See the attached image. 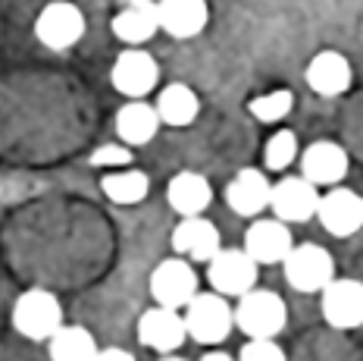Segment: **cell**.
<instances>
[{
  "instance_id": "1",
  "label": "cell",
  "mask_w": 363,
  "mask_h": 361,
  "mask_svg": "<svg viewBox=\"0 0 363 361\" xmlns=\"http://www.w3.org/2000/svg\"><path fill=\"white\" fill-rule=\"evenodd\" d=\"M235 327L247 340H276L289 323V308H285L282 296L272 289H247L238 296V305L232 308Z\"/></svg>"
},
{
  "instance_id": "2",
  "label": "cell",
  "mask_w": 363,
  "mask_h": 361,
  "mask_svg": "<svg viewBox=\"0 0 363 361\" xmlns=\"http://www.w3.org/2000/svg\"><path fill=\"white\" fill-rule=\"evenodd\" d=\"M13 327L32 343H48L63 327V305L54 292L28 289L13 305Z\"/></svg>"
},
{
  "instance_id": "3",
  "label": "cell",
  "mask_w": 363,
  "mask_h": 361,
  "mask_svg": "<svg viewBox=\"0 0 363 361\" xmlns=\"http://www.w3.org/2000/svg\"><path fill=\"white\" fill-rule=\"evenodd\" d=\"M185 330L194 343L201 345H219L235 327L232 318V305L219 292H198L191 302L185 305Z\"/></svg>"
},
{
  "instance_id": "4",
  "label": "cell",
  "mask_w": 363,
  "mask_h": 361,
  "mask_svg": "<svg viewBox=\"0 0 363 361\" xmlns=\"http://www.w3.org/2000/svg\"><path fill=\"white\" fill-rule=\"evenodd\" d=\"M282 270H285V283L291 289L313 296V292H323V286L335 276V261H332V254L323 245L301 242V245H291V252L285 254Z\"/></svg>"
},
{
  "instance_id": "5",
  "label": "cell",
  "mask_w": 363,
  "mask_h": 361,
  "mask_svg": "<svg viewBox=\"0 0 363 361\" xmlns=\"http://www.w3.org/2000/svg\"><path fill=\"white\" fill-rule=\"evenodd\" d=\"M257 276H260V264H254L245 248H219L207 261V283L225 298H238L254 289Z\"/></svg>"
},
{
  "instance_id": "6",
  "label": "cell",
  "mask_w": 363,
  "mask_h": 361,
  "mask_svg": "<svg viewBox=\"0 0 363 361\" xmlns=\"http://www.w3.org/2000/svg\"><path fill=\"white\" fill-rule=\"evenodd\" d=\"M147 286H150V296H154L157 305L182 311V308L198 296V270L191 267V261L176 254V258H166L154 267Z\"/></svg>"
},
{
  "instance_id": "7",
  "label": "cell",
  "mask_w": 363,
  "mask_h": 361,
  "mask_svg": "<svg viewBox=\"0 0 363 361\" xmlns=\"http://www.w3.org/2000/svg\"><path fill=\"white\" fill-rule=\"evenodd\" d=\"M85 35V13L69 0H54L35 19V38L50 50H69Z\"/></svg>"
},
{
  "instance_id": "8",
  "label": "cell",
  "mask_w": 363,
  "mask_h": 361,
  "mask_svg": "<svg viewBox=\"0 0 363 361\" xmlns=\"http://www.w3.org/2000/svg\"><path fill=\"white\" fill-rule=\"evenodd\" d=\"M316 220L335 239L354 236L363 230V195L347 189V185H332L326 195H320Z\"/></svg>"
},
{
  "instance_id": "9",
  "label": "cell",
  "mask_w": 363,
  "mask_h": 361,
  "mask_svg": "<svg viewBox=\"0 0 363 361\" xmlns=\"http://www.w3.org/2000/svg\"><path fill=\"white\" fill-rule=\"evenodd\" d=\"M323 318L332 330L363 327V283L351 276H332L323 286Z\"/></svg>"
},
{
  "instance_id": "10",
  "label": "cell",
  "mask_w": 363,
  "mask_h": 361,
  "mask_svg": "<svg viewBox=\"0 0 363 361\" xmlns=\"http://www.w3.org/2000/svg\"><path fill=\"white\" fill-rule=\"evenodd\" d=\"M110 82L119 95L132 97V101H141V97H147L157 88V82H160V66H157V60L150 57L147 50L128 48L116 57V63H113Z\"/></svg>"
},
{
  "instance_id": "11",
  "label": "cell",
  "mask_w": 363,
  "mask_h": 361,
  "mask_svg": "<svg viewBox=\"0 0 363 361\" xmlns=\"http://www.w3.org/2000/svg\"><path fill=\"white\" fill-rule=\"evenodd\" d=\"M316 205H320V189L313 183H307L304 176H282L272 185L269 208H272V217L282 223L313 220Z\"/></svg>"
},
{
  "instance_id": "12",
  "label": "cell",
  "mask_w": 363,
  "mask_h": 361,
  "mask_svg": "<svg viewBox=\"0 0 363 361\" xmlns=\"http://www.w3.org/2000/svg\"><path fill=\"white\" fill-rule=\"evenodd\" d=\"M185 340H188L185 318L176 308L154 305L138 318V343L145 349H154L160 355H172L176 349H182Z\"/></svg>"
},
{
  "instance_id": "13",
  "label": "cell",
  "mask_w": 363,
  "mask_h": 361,
  "mask_svg": "<svg viewBox=\"0 0 363 361\" xmlns=\"http://www.w3.org/2000/svg\"><path fill=\"white\" fill-rule=\"evenodd\" d=\"M347 151L338 141H313V145H307L304 151H301V176L307 179V183H313L316 189L320 185H338L342 179L347 176Z\"/></svg>"
},
{
  "instance_id": "14",
  "label": "cell",
  "mask_w": 363,
  "mask_h": 361,
  "mask_svg": "<svg viewBox=\"0 0 363 361\" xmlns=\"http://www.w3.org/2000/svg\"><path fill=\"white\" fill-rule=\"evenodd\" d=\"M223 248V239H219V230L213 220L207 217H182L179 227L172 230V252L185 261H198V264H207L210 258Z\"/></svg>"
},
{
  "instance_id": "15",
  "label": "cell",
  "mask_w": 363,
  "mask_h": 361,
  "mask_svg": "<svg viewBox=\"0 0 363 361\" xmlns=\"http://www.w3.org/2000/svg\"><path fill=\"white\" fill-rule=\"evenodd\" d=\"M269 195H272V183L267 173L257 167H245L225 185V205L238 217H260L269 208Z\"/></svg>"
},
{
  "instance_id": "16",
  "label": "cell",
  "mask_w": 363,
  "mask_h": 361,
  "mask_svg": "<svg viewBox=\"0 0 363 361\" xmlns=\"http://www.w3.org/2000/svg\"><path fill=\"white\" fill-rule=\"evenodd\" d=\"M294 239H291V230L289 223L276 220H254L245 232V252L254 258V264H282L285 254L291 252Z\"/></svg>"
},
{
  "instance_id": "17",
  "label": "cell",
  "mask_w": 363,
  "mask_h": 361,
  "mask_svg": "<svg viewBox=\"0 0 363 361\" xmlns=\"http://www.w3.org/2000/svg\"><path fill=\"white\" fill-rule=\"evenodd\" d=\"M304 79H307V85L313 95L338 97L351 88L354 70H351V63H347L345 54H338V50H320V54L310 57Z\"/></svg>"
},
{
  "instance_id": "18",
  "label": "cell",
  "mask_w": 363,
  "mask_h": 361,
  "mask_svg": "<svg viewBox=\"0 0 363 361\" xmlns=\"http://www.w3.org/2000/svg\"><path fill=\"white\" fill-rule=\"evenodd\" d=\"M210 6L207 0H157V22L160 32L185 41L207 28Z\"/></svg>"
},
{
  "instance_id": "19",
  "label": "cell",
  "mask_w": 363,
  "mask_h": 361,
  "mask_svg": "<svg viewBox=\"0 0 363 361\" xmlns=\"http://www.w3.org/2000/svg\"><path fill=\"white\" fill-rule=\"evenodd\" d=\"M113 35L123 44L141 48L160 32V22H157V0H125L123 10L113 16L110 22Z\"/></svg>"
},
{
  "instance_id": "20",
  "label": "cell",
  "mask_w": 363,
  "mask_h": 361,
  "mask_svg": "<svg viewBox=\"0 0 363 361\" xmlns=\"http://www.w3.org/2000/svg\"><path fill=\"white\" fill-rule=\"evenodd\" d=\"M166 201L179 217H201L213 201V185L194 170H182L166 185Z\"/></svg>"
},
{
  "instance_id": "21",
  "label": "cell",
  "mask_w": 363,
  "mask_h": 361,
  "mask_svg": "<svg viewBox=\"0 0 363 361\" xmlns=\"http://www.w3.org/2000/svg\"><path fill=\"white\" fill-rule=\"evenodd\" d=\"M160 126L163 123H160V117H157L154 104H147L145 97H141V101H128L116 114V135L128 148H141V145H147V141H154Z\"/></svg>"
},
{
  "instance_id": "22",
  "label": "cell",
  "mask_w": 363,
  "mask_h": 361,
  "mask_svg": "<svg viewBox=\"0 0 363 361\" xmlns=\"http://www.w3.org/2000/svg\"><path fill=\"white\" fill-rule=\"evenodd\" d=\"M154 110H157V117H160L163 126L185 129V126H191L194 119H198L201 101H198V95H194L191 85H185V82H172V85H166L163 92L157 95Z\"/></svg>"
},
{
  "instance_id": "23",
  "label": "cell",
  "mask_w": 363,
  "mask_h": 361,
  "mask_svg": "<svg viewBox=\"0 0 363 361\" xmlns=\"http://www.w3.org/2000/svg\"><path fill=\"white\" fill-rule=\"evenodd\" d=\"M50 361H94L97 343L91 330L79 327V323H63L54 336L48 340Z\"/></svg>"
},
{
  "instance_id": "24",
  "label": "cell",
  "mask_w": 363,
  "mask_h": 361,
  "mask_svg": "<svg viewBox=\"0 0 363 361\" xmlns=\"http://www.w3.org/2000/svg\"><path fill=\"white\" fill-rule=\"evenodd\" d=\"M101 189L113 205H138V201L147 198L150 179H147V173H141V170L119 167L116 173H107V176L101 179Z\"/></svg>"
},
{
  "instance_id": "25",
  "label": "cell",
  "mask_w": 363,
  "mask_h": 361,
  "mask_svg": "<svg viewBox=\"0 0 363 361\" xmlns=\"http://www.w3.org/2000/svg\"><path fill=\"white\" fill-rule=\"evenodd\" d=\"M291 107H294V95L289 88H272L267 95L251 97V104H247V110H251L257 123H279V119L291 114Z\"/></svg>"
},
{
  "instance_id": "26",
  "label": "cell",
  "mask_w": 363,
  "mask_h": 361,
  "mask_svg": "<svg viewBox=\"0 0 363 361\" xmlns=\"http://www.w3.org/2000/svg\"><path fill=\"white\" fill-rule=\"evenodd\" d=\"M294 157H298V135L291 129L276 132L263 148V163H267V170L276 173H282L289 163H294Z\"/></svg>"
},
{
  "instance_id": "27",
  "label": "cell",
  "mask_w": 363,
  "mask_h": 361,
  "mask_svg": "<svg viewBox=\"0 0 363 361\" xmlns=\"http://www.w3.org/2000/svg\"><path fill=\"white\" fill-rule=\"evenodd\" d=\"M235 361H289V355L276 340H247Z\"/></svg>"
},
{
  "instance_id": "28",
  "label": "cell",
  "mask_w": 363,
  "mask_h": 361,
  "mask_svg": "<svg viewBox=\"0 0 363 361\" xmlns=\"http://www.w3.org/2000/svg\"><path fill=\"white\" fill-rule=\"evenodd\" d=\"M132 163V148L128 145H101L91 154V167H128Z\"/></svg>"
},
{
  "instance_id": "29",
  "label": "cell",
  "mask_w": 363,
  "mask_h": 361,
  "mask_svg": "<svg viewBox=\"0 0 363 361\" xmlns=\"http://www.w3.org/2000/svg\"><path fill=\"white\" fill-rule=\"evenodd\" d=\"M94 361H138V358H135L132 352L119 349V345H110V349H97Z\"/></svg>"
},
{
  "instance_id": "30",
  "label": "cell",
  "mask_w": 363,
  "mask_h": 361,
  "mask_svg": "<svg viewBox=\"0 0 363 361\" xmlns=\"http://www.w3.org/2000/svg\"><path fill=\"white\" fill-rule=\"evenodd\" d=\"M201 361H235L232 355H225V352H207Z\"/></svg>"
},
{
  "instance_id": "31",
  "label": "cell",
  "mask_w": 363,
  "mask_h": 361,
  "mask_svg": "<svg viewBox=\"0 0 363 361\" xmlns=\"http://www.w3.org/2000/svg\"><path fill=\"white\" fill-rule=\"evenodd\" d=\"M160 361H185V358H179V355H163Z\"/></svg>"
}]
</instances>
